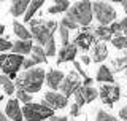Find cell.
Masks as SVG:
<instances>
[{"instance_id":"83f0119b","label":"cell","mask_w":127,"mask_h":121,"mask_svg":"<svg viewBox=\"0 0 127 121\" xmlns=\"http://www.w3.org/2000/svg\"><path fill=\"white\" fill-rule=\"evenodd\" d=\"M95 121H118L114 116H111L110 113H106L105 110H98L97 112V118H95Z\"/></svg>"},{"instance_id":"836d02e7","label":"cell","mask_w":127,"mask_h":121,"mask_svg":"<svg viewBox=\"0 0 127 121\" xmlns=\"http://www.w3.org/2000/svg\"><path fill=\"white\" fill-rule=\"evenodd\" d=\"M35 65V62L32 60V58L30 59H24V62H22V68H27V70H30L32 67Z\"/></svg>"},{"instance_id":"52a82bcc","label":"cell","mask_w":127,"mask_h":121,"mask_svg":"<svg viewBox=\"0 0 127 121\" xmlns=\"http://www.w3.org/2000/svg\"><path fill=\"white\" fill-rule=\"evenodd\" d=\"M94 30H95V27H91V26L83 27L76 34V37L73 38V45L76 48H81L83 51H86V50H89L91 46H94V43H95Z\"/></svg>"},{"instance_id":"8992f818","label":"cell","mask_w":127,"mask_h":121,"mask_svg":"<svg viewBox=\"0 0 127 121\" xmlns=\"http://www.w3.org/2000/svg\"><path fill=\"white\" fill-rule=\"evenodd\" d=\"M92 13L100 22V26H110L116 19V10L106 2H94L92 3Z\"/></svg>"},{"instance_id":"603a6c76","label":"cell","mask_w":127,"mask_h":121,"mask_svg":"<svg viewBox=\"0 0 127 121\" xmlns=\"http://www.w3.org/2000/svg\"><path fill=\"white\" fill-rule=\"evenodd\" d=\"M13 29H14V34L19 37V40H24V42H27V40H30V38H32V34L22 26L21 22L14 21V22H13Z\"/></svg>"},{"instance_id":"3957f363","label":"cell","mask_w":127,"mask_h":121,"mask_svg":"<svg viewBox=\"0 0 127 121\" xmlns=\"http://www.w3.org/2000/svg\"><path fill=\"white\" fill-rule=\"evenodd\" d=\"M67 18H70L76 26L79 27H87L91 26L94 18L92 13V3L91 2H76L75 5H71L67 11Z\"/></svg>"},{"instance_id":"f1b7e54d","label":"cell","mask_w":127,"mask_h":121,"mask_svg":"<svg viewBox=\"0 0 127 121\" xmlns=\"http://www.w3.org/2000/svg\"><path fill=\"white\" fill-rule=\"evenodd\" d=\"M108 29H110V34H111V35H116V37L122 35V30H121V22H118V21L111 22L110 26H108Z\"/></svg>"},{"instance_id":"8fae6325","label":"cell","mask_w":127,"mask_h":121,"mask_svg":"<svg viewBox=\"0 0 127 121\" xmlns=\"http://www.w3.org/2000/svg\"><path fill=\"white\" fill-rule=\"evenodd\" d=\"M98 92L97 89H94L92 86H81L79 89L75 92V104L79 107H83L84 104L92 102L94 99H97Z\"/></svg>"},{"instance_id":"6da1fadb","label":"cell","mask_w":127,"mask_h":121,"mask_svg":"<svg viewBox=\"0 0 127 121\" xmlns=\"http://www.w3.org/2000/svg\"><path fill=\"white\" fill-rule=\"evenodd\" d=\"M57 29V22L56 21H45L40 26L30 27V34L33 40L37 43H40L38 46H45V54L48 56H54L56 54V40H54V32Z\"/></svg>"},{"instance_id":"44dd1931","label":"cell","mask_w":127,"mask_h":121,"mask_svg":"<svg viewBox=\"0 0 127 121\" xmlns=\"http://www.w3.org/2000/svg\"><path fill=\"white\" fill-rule=\"evenodd\" d=\"M94 34H95L97 42H102V43H103V42H111V40H113V35L110 34V29H108V27H105V26L95 27Z\"/></svg>"},{"instance_id":"ffe728a7","label":"cell","mask_w":127,"mask_h":121,"mask_svg":"<svg viewBox=\"0 0 127 121\" xmlns=\"http://www.w3.org/2000/svg\"><path fill=\"white\" fill-rule=\"evenodd\" d=\"M41 5H45V2H43V0H33V2H30L29 6H27L26 14H24V21H26V22H30L32 19H33L35 13H37L40 8H41Z\"/></svg>"},{"instance_id":"4316f807","label":"cell","mask_w":127,"mask_h":121,"mask_svg":"<svg viewBox=\"0 0 127 121\" xmlns=\"http://www.w3.org/2000/svg\"><path fill=\"white\" fill-rule=\"evenodd\" d=\"M16 99L21 100V102H24L26 105L32 102V96H30V94H27L26 91H21V89H18V92H16Z\"/></svg>"},{"instance_id":"d590c367","label":"cell","mask_w":127,"mask_h":121,"mask_svg":"<svg viewBox=\"0 0 127 121\" xmlns=\"http://www.w3.org/2000/svg\"><path fill=\"white\" fill-rule=\"evenodd\" d=\"M121 30L124 32V37H127V18H124L121 21Z\"/></svg>"},{"instance_id":"d6a6232c","label":"cell","mask_w":127,"mask_h":121,"mask_svg":"<svg viewBox=\"0 0 127 121\" xmlns=\"http://www.w3.org/2000/svg\"><path fill=\"white\" fill-rule=\"evenodd\" d=\"M79 105H76V104H73L71 105V108H70V115L73 116V118H76V116H79Z\"/></svg>"},{"instance_id":"ee69618b","label":"cell","mask_w":127,"mask_h":121,"mask_svg":"<svg viewBox=\"0 0 127 121\" xmlns=\"http://www.w3.org/2000/svg\"><path fill=\"white\" fill-rule=\"evenodd\" d=\"M126 97H127V96H126Z\"/></svg>"},{"instance_id":"e575fe53","label":"cell","mask_w":127,"mask_h":121,"mask_svg":"<svg viewBox=\"0 0 127 121\" xmlns=\"http://www.w3.org/2000/svg\"><path fill=\"white\" fill-rule=\"evenodd\" d=\"M75 68H76V70H78V73L79 75H83V78H89V76H87L86 73H84V70H83V68H81V65H79V62H75Z\"/></svg>"},{"instance_id":"e0dca14e","label":"cell","mask_w":127,"mask_h":121,"mask_svg":"<svg viewBox=\"0 0 127 121\" xmlns=\"http://www.w3.org/2000/svg\"><path fill=\"white\" fill-rule=\"evenodd\" d=\"M111 65H113V68H110L111 73H116V72L127 70V51H122V54H121V56H118L116 59H113Z\"/></svg>"},{"instance_id":"f546056e","label":"cell","mask_w":127,"mask_h":121,"mask_svg":"<svg viewBox=\"0 0 127 121\" xmlns=\"http://www.w3.org/2000/svg\"><path fill=\"white\" fill-rule=\"evenodd\" d=\"M61 26H64L65 29H68V30H75V29H78V26H76V24L71 21L70 18H67V16H65V18H62Z\"/></svg>"},{"instance_id":"9c48e42d","label":"cell","mask_w":127,"mask_h":121,"mask_svg":"<svg viewBox=\"0 0 127 121\" xmlns=\"http://www.w3.org/2000/svg\"><path fill=\"white\" fill-rule=\"evenodd\" d=\"M81 86H83V84H81V78H79V75L76 73V72H70V73L64 78V81L61 84V92L68 99V96H71V94L75 96V92H76Z\"/></svg>"},{"instance_id":"d4e9b609","label":"cell","mask_w":127,"mask_h":121,"mask_svg":"<svg viewBox=\"0 0 127 121\" xmlns=\"http://www.w3.org/2000/svg\"><path fill=\"white\" fill-rule=\"evenodd\" d=\"M0 86L3 88L5 94H8V96L14 92V83L11 81V80L8 78L6 75H0Z\"/></svg>"},{"instance_id":"9a60e30c","label":"cell","mask_w":127,"mask_h":121,"mask_svg":"<svg viewBox=\"0 0 127 121\" xmlns=\"http://www.w3.org/2000/svg\"><path fill=\"white\" fill-rule=\"evenodd\" d=\"M106 56H108V50H106L105 43H102V42L94 43V46H92V59L95 62H103V60L106 59Z\"/></svg>"},{"instance_id":"7402d4cb","label":"cell","mask_w":127,"mask_h":121,"mask_svg":"<svg viewBox=\"0 0 127 121\" xmlns=\"http://www.w3.org/2000/svg\"><path fill=\"white\" fill-rule=\"evenodd\" d=\"M68 8H70L68 0H56L54 5L48 8V13L49 14H57V13H62V11H68Z\"/></svg>"},{"instance_id":"7a4b0ae2","label":"cell","mask_w":127,"mask_h":121,"mask_svg":"<svg viewBox=\"0 0 127 121\" xmlns=\"http://www.w3.org/2000/svg\"><path fill=\"white\" fill-rule=\"evenodd\" d=\"M45 78L46 73L43 68H30V70H26L16 80V88L21 91H26L27 94L32 96L33 92H38L41 89Z\"/></svg>"},{"instance_id":"60d3db41","label":"cell","mask_w":127,"mask_h":121,"mask_svg":"<svg viewBox=\"0 0 127 121\" xmlns=\"http://www.w3.org/2000/svg\"><path fill=\"white\" fill-rule=\"evenodd\" d=\"M0 121H10V120H8V118H6V116H5V115H3V113H2V112H0Z\"/></svg>"},{"instance_id":"2e32d148","label":"cell","mask_w":127,"mask_h":121,"mask_svg":"<svg viewBox=\"0 0 127 121\" xmlns=\"http://www.w3.org/2000/svg\"><path fill=\"white\" fill-rule=\"evenodd\" d=\"M32 40H27V42H24V40H18L16 43H13V54H19V56H24V54H29L32 53Z\"/></svg>"},{"instance_id":"4fadbf2b","label":"cell","mask_w":127,"mask_h":121,"mask_svg":"<svg viewBox=\"0 0 127 121\" xmlns=\"http://www.w3.org/2000/svg\"><path fill=\"white\" fill-rule=\"evenodd\" d=\"M76 53H78V48L75 46L73 43H68L67 46H62V50L59 51V56H57V64L68 62V60H75Z\"/></svg>"},{"instance_id":"74e56055","label":"cell","mask_w":127,"mask_h":121,"mask_svg":"<svg viewBox=\"0 0 127 121\" xmlns=\"http://www.w3.org/2000/svg\"><path fill=\"white\" fill-rule=\"evenodd\" d=\"M49 121H68V120H67V116H51V118H49Z\"/></svg>"},{"instance_id":"f35d334b","label":"cell","mask_w":127,"mask_h":121,"mask_svg":"<svg viewBox=\"0 0 127 121\" xmlns=\"http://www.w3.org/2000/svg\"><path fill=\"white\" fill-rule=\"evenodd\" d=\"M81 62L87 65V64H91V58H89V56H81Z\"/></svg>"},{"instance_id":"484cf974","label":"cell","mask_w":127,"mask_h":121,"mask_svg":"<svg viewBox=\"0 0 127 121\" xmlns=\"http://www.w3.org/2000/svg\"><path fill=\"white\" fill-rule=\"evenodd\" d=\"M111 43H113V46H114V48H118V50L127 51V37H124V35L114 37L113 40H111Z\"/></svg>"},{"instance_id":"cb8c5ba5","label":"cell","mask_w":127,"mask_h":121,"mask_svg":"<svg viewBox=\"0 0 127 121\" xmlns=\"http://www.w3.org/2000/svg\"><path fill=\"white\" fill-rule=\"evenodd\" d=\"M32 60H33L35 64H43V62H46L48 58H46V54H45V50H43L41 46H33L32 48Z\"/></svg>"},{"instance_id":"5bb4252c","label":"cell","mask_w":127,"mask_h":121,"mask_svg":"<svg viewBox=\"0 0 127 121\" xmlns=\"http://www.w3.org/2000/svg\"><path fill=\"white\" fill-rule=\"evenodd\" d=\"M64 73L61 70H49L46 73V84L51 88V89H59L61 84L64 81Z\"/></svg>"},{"instance_id":"4dcf8cb0","label":"cell","mask_w":127,"mask_h":121,"mask_svg":"<svg viewBox=\"0 0 127 121\" xmlns=\"http://www.w3.org/2000/svg\"><path fill=\"white\" fill-rule=\"evenodd\" d=\"M59 34H61L62 45L67 46V45H68V29H65L64 26H59Z\"/></svg>"},{"instance_id":"30bf717a","label":"cell","mask_w":127,"mask_h":121,"mask_svg":"<svg viewBox=\"0 0 127 121\" xmlns=\"http://www.w3.org/2000/svg\"><path fill=\"white\" fill-rule=\"evenodd\" d=\"M45 105H48L53 110H61V108H65L67 104H68V99L65 97L64 94H59V92H54V91H49L45 94L43 97V102Z\"/></svg>"},{"instance_id":"d6986e66","label":"cell","mask_w":127,"mask_h":121,"mask_svg":"<svg viewBox=\"0 0 127 121\" xmlns=\"http://www.w3.org/2000/svg\"><path fill=\"white\" fill-rule=\"evenodd\" d=\"M29 3H30V2H27V0H16V2L11 3L10 13L13 14V16H16V18H18V16H21V14H26Z\"/></svg>"},{"instance_id":"5b68a950","label":"cell","mask_w":127,"mask_h":121,"mask_svg":"<svg viewBox=\"0 0 127 121\" xmlns=\"http://www.w3.org/2000/svg\"><path fill=\"white\" fill-rule=\"evenodd\" d=\"M24 56L19 54H0V68L10 80L16 78L18 70L22 67Z\"/></svg>"},{"instance_id":"b9f144b4","label":"cell","mask_w":127,"mask_h":121,"mask_svg":"<svg viewBox=\"0 0 127 121\" xmlns=\"http://www.w3.org/2000/svg\"><path fill=\"white\" fill-rule=\"evenodd\" d=\"M3 32H5V26H3V24H0V35H2Z\"/></svg>"},{"instance_id":"8d00e7d4","label":"cell","mask_w":127,"mask_h":121,"mask_svg":"<svg viewBox=\"0 0 127 121\" xmlns=\"http://www.w3.org/2000/svg\"><path fill=\"white\" fill-rule=\"evenodd\" d=\"M119 116H121L122 120H127V105H126V107H122L121 110H119Z\"/></svg>"},{"instance_id":"7c38bea8","label":"cell","mask_w":127,"mask_h":121,"mask_svg":"<svg viewBox=\"0 0 127 121\" xmlns=\"http://www.w3.org/2000/svg\"><path fill=\"white\" fill-rule=\"evenodd\" d=\"M5 112H6V116L13 121H22L24 116H22V108L19 107V100L18 99H10L6 102V107H5Z\"/></svg>"},{"instance_id":"1f68e13d","label":"cell","mask_w":127,"mask_h":121,"mask_svg":"<svg viewBox=\"0 0 127 121\" xmlns=\"http://www.w3.org/2000/svg\"><path fill=\"white\" fill-rule=\"evenodd\" d=\"M11 48H13V43L11 42H8L5 38H0V53H3L6 50H11Z\"/></svg>"},{"instance_id":"277c9868","label":"cell","mask_w":127,"mask_h":121,"mask_svg":"<svg viewBox=\"0 0 127 121\" xmlns=\"http://www.w3.org/2000/svg\"><path fill=\"white\" fill-rule=\"evenodd\" d=\"M22 116L27 121H45L46 118L54 116V110L45 104H27L22 107Z\"/></svg>"},{"instance_id":"ac0fdd59","label":"cell","mask_w":127,"mask_h":121,"mask_svg":"<svg viewBox=\"0 0 127 121\" xmlns=\"http://www.w3.org/2000/svg\"><path fill=\"white\" fill-rule=\"evenodd\" d=\"M97 81H100V83H110V84H114V75L111 73V70H110V67H106V65H102L100 68H98V72H97Z\"/></svg>"},{"instance_id":"ba28073f","label":"cell","mask_w":127,"mask_h":121,"mask_svg":"<svg viewBox=\"0 0 127 121\" xmlns=\"http://www.w3.org/2000/svg\"><path fill=\"white\" fill-rule=\"evenodd\" d=\"M98 96H100L103 104L111 107L121 99V89L118 84H102L98 89Z\"/></svg>"},{"instance_id":"7bdbcfd3","label":"cell","mask_w":127,"mask_h":121,"mask_svg":"<svg viewBox=\"0 0 127 121\" xmlns=\"http://www.w3.org/2000/svg\"><path fill=\"white\" fill-rule=\"evenodd\" d=\"M2 100H3V96H0V102H2Z\"/></svg>"},{"instance_id":"ab89813d","label":"cell","mask_w":127,"mask_h":121,"mask_svg":"<svg viewBox=\"0 0 127 121\" xmlns=\"http://www.w3.org/2000/svg\"><path fill=\"white\" fill-rule=\"evenodd\" d=\"M119 3L122 5V8H124V11L127 13V0H122V2H119Z\"/></svg>"}]
</instances>
